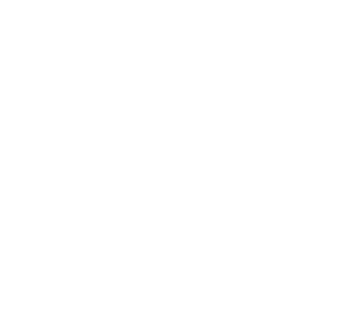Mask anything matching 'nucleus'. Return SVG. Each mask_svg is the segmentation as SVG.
<instances>
[]
</instances>
